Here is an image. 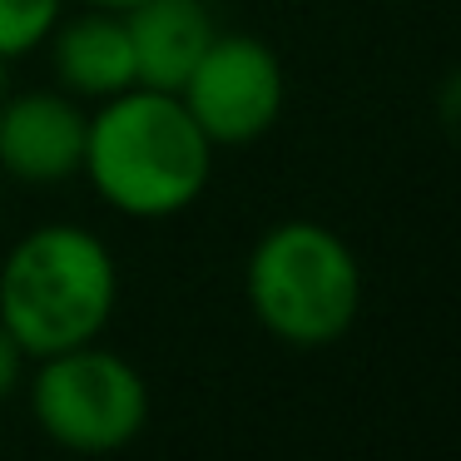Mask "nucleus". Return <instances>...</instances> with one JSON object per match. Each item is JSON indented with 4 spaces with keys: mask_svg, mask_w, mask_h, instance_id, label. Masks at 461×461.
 <instances>
[{
    "mask_svg": "<svg viewBox=\"0 0 461 461\" xmlns=\"http://www.w3.org/2000/svg\"><path fill=\"white\" fill-rule=\"evenodd\" d=\"M213 144L179 95L130 85L100 100L85 124L80 174L104 209L159 223L194 209L213 179Z\"/></svg>",
    "mask_w": 461,
    "mask_h": 461,
    "instance_id": "nucleus-1",
    "label": "nucleus"
},
{
    "mask_svg": "<svg viewBox=\"0 0 461 461\" xmlns=\"http://www.w3.org/2000/svg\"><path fill=\"white\" fill-rule=\"evenodd\" d=\"M120 308L114 249L85 223H41L0 258V328L25 357L100 342Z\"/></svg>",
    "mask_w": 461,
    "mask_h": 461,
    "instance_id": "nucleus-2",
    "label": "nucleus"
},
{
    "mask_svg": "<svg viewBox=\"0 0 461 461\" xmlns=\"http://www.w3.org/2000/svg\"><path fill=\"white\" fill-rule=\"evenodd\" d=\"M362 263L338 229L318 219H278L243 258V303L273 342L322 352L362 318Z\"/></svg>",
    "mask_w": 461,
    "mask_h": 461,
    "instance_id": "nucleus-3",
    "label": "nucleus"
},
{
    "mask_svg": "<svg viewBox=\"0 0 461 461\" xmlns=\"http://www.w3.org/2000/svg\"><path fill=\"white\" fill-rule=\"evenodd\" d=\"M21 387L31 397L35 427L75 456L124 451L149 427V382L130 357L110 352L104 342H80V348L35 357Z\"/></svg>",
    "mask_w": 461,
    "mask_h": 461,
    "instance_id": "nucleus-4",
    "label": "nucleus"
},
{
    "mask_svg": "<svg viewBox=\"0 0 461 461\" xmlns=\"http://www.w3.org/2000/svg\"><path fill=\"white\" fill-rule=\"evenodd\" d=\"M179 100L194 114V124L209 134L213 149H243L278 124L288 75L268 41L219 31L189 70V80L179 85Z\"/></svg>",
    "mask_w": 461,
    "mask_h": 461,
    "instance_id": "nucleus-5",
    "label": "nucleus"
},
{
    "mask_svg": "<svg viewBox=\"0 0 461 461\" xmlns=\"http://www.w3.org/2000/svg\"><path fill=\"white\" fill-rule=\"evenodd\" d=\"M90 114L65 90H11L0 100V174L50 189L80 174Z\"/></svg>",
    "mask_w": 461,
    "mask_h": 461,
    "instance_id": "nucleus-6",
    "label": "nucleus"
},
{
    "mask_svg": "<svg viewBox=\"0 0 461 461\" xmlns=\"http://www.w3.org/2000/svg\"><path fill=\"white\" fill-rule=\"evenodd\" d=\"M45 50H50L55 90H65L70 100L100 104L134 85V50L120 11L80 5L75 15H60L45 35Z\"/></svg>",
    "mask_w": 461,
    "mask_h": 461,
    "instance_id": "nucleus-7",
    "label": "nucleus"
},
{
    "mask_svg": "<svg viewBox=\"0 0 461 461\" xmlns=\"http://www.w3.org/2000/svg\"><path fill=\"white\" fill-rule=\"evenodd\" d=\"M120 15L134 50V85L169 90V95H179V85L189 80L199 55L219 35L213 11L203 0H140Z\"/></svg>",
    "mask_w": 461,
    "mask_h": 461,
    "instance_id": "nucleus-8",
    "label": "nucleus"
},
{
    "mask_svg": "<svg viewBox=\"0 0 461 461\" xmlns=\"http://www.w3.org/2000/svg\"><path fill=\"white\" fill-rule=\"evenodd\" d=\"M60 15L65 0H0V55L21 60V55L41 50Z\"/></svg>",
    "mask_w": 461,
    "mask_h": 461,
    "instance_id": "nucleus-9",
    "label": "nucleus"
},
{
    "mask_svg": "<svg viewBox=\"0 0 461 461\" xmlns=\"http://www.w3.org/2000/svg\"><path fill=\"white\" fill-rule=\"evenodd\" d=\"M25 367H31V357L21 352V342H15L11 332L0 328V402L21 392V382H25Z\"/></svg>",
    "mask_w": 461,
    "mask_h": 461,
    "instance_id": "nucleus-10",
    "label": "nucleus"
},
{
    "mask_svg": "<svg viewBox=\"0 0 461 461\" xmlns=\"http://www.w3.org/2000/svg\"><path fill=\"white\" fill-rule=\"evenodd\" d=\"M75 5H100V11H130L140 0H75Z\"/></svg>",
    "mask_w": 461,
    "mask_h": 461,
    "instance_id": "nucleus-11",
    "label": "nucleus"
},
{
    "mask_svg": "<svg viewBox=\"0 0 461 461\" xmlns=\"http://www.w3.org/2000/svg\"><path fill=\"white\" fill-rule=\"evenodd\" d=\"M5 95H11V60L0 55V100H5Z\"/></svg>",
    "mask_w": 461,
    "mask_h": 461,
    "instance_id": "nucleus-12",
    "label": "nucleus"
}]
</instances>
